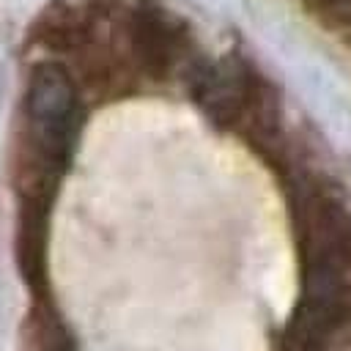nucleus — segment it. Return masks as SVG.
<instances>
[{"label":"nucleus","instance_id":"obj_1","mask_svg":"<svg viewBox=\"0 0 351 351\" xmlns=\"http://www.w3.org/2000/svg\"><path fill=\"white\" fill-rule=\"evenodd\" d=\"M132 41L134 52L154 74H165L186 52L181 22L156 5H143L132 14Z\"/></svg>","mask_w":351,"mask_h":351},{"label":"nucleus","instance_id":"obj_2","mask_svg":"<svg viewBox=\"0 0 351 351\" xmlns=\"http://www.w3.org/2000/svg\"><path fill=\"white\" fill-rule=\"evenodd\" d=\"M22 351H77V343L49 302H36L22 326Z\"/></svg>","mask_w":351,"mask_h":351},{"label":"nucleus","instance_id":"obj_3","mask_svg":"<svg viewBox=\"0 0 351 351\" xmlns=\"http://www.w3.org/2000/svg\"><path fill=\"white\" fill-rule=\"evenodd\" d=\"M315 5L337 16H351V0H315Z\"/></svg>","mask_w":351,"mask_h":351}]
</instances>
